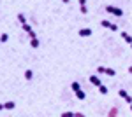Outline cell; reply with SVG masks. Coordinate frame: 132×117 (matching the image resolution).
I'll return each instance as SVG.
<instances>
[{
    "label": "cell",
    "mask_w": 132,
    "mask_h": 117,
    "mask_svg": "<svg viewBox=\"0 0 132 117\" xmlns=\"http://www.w3.org/2000/svg\"><path fill=\"white\" fill-rule=\"evenodd\" d=\"M106 10L108 12H111V14H114V16H123V10L120 9V7H116V5H106Z\"/></svg>",
    "instance_id": "obj_1"
},
{
    "label": "cell",
    "mask_w": 132,
    "mask_h": 117,
    "mask_svg": "<svg viewBox=\"0 0 132 117\" xmlns=\"http://www.w3.org/2000/svg\"><path fill=\"white\" fill-rule=\"evenodd\" d=\"M97 72H99V73H106V75H116V72H114V70L113 68H106V67H97Z\"/></svg>",
    "instance_id": "obj_2"
},
{
    "label": "cell",
    "mask_w": 132,
    "mask_h": 117,
    "mask_svg": "<svg viewBox=\"0 0 132 117\" xmlns=\"http://www.w3.org/2000/svg\"><path fill=\"white\" fill-rule=\"evenodd\" d=\"M101 25L104 26V28H109L111 31H116V30H118V26H116L114 23H109L108 19H102V21H101Z\"/></svg>",
    "instance_id": "obj_3"
},
{
    "label": "cell",
    "mask_w": 132,
    "mask_h": 117,
    "mask_svg": "<svg viewBox=\"0 0 132 117\" xmlns=\"http://www.w3.org/2000/svg\"><path fill=\"white\" fill-rule=\"evenodd\" d=\"M118 94H120V96H122L123 100H125V101L129 103V105L132 103V96L129 94V93H127V91H125V89H120V91H118Z\"/></svg>",
    "instance_id": "obj_4"
},
{
    "label": "cell",
    "mask_w": 132,
    "mask_h": 117,
    "mask_svg": "<svg viewBox=\"0 0 132 117\" xmlns=\"http://www.w3.org/2000/svg\"><path fill=\"white\" fill-rule=\"evenodd\" d=\"M90 82H92V84H93V86H97V88H101V86H102L101 79L97 77V75H90Z\"/></svg>",
    "instance_id": "obj_5"
},
{
    "label": "cell",
    "mask_w": 132,
    "mask_h": 117,
    "mask_svg": "<svg viewBox=\"0 0 132 117\" xmlns=\"http://www.w3.org/2000/svg\"><path fill=\"white\" fill-rule=\"evenodd\" d=\"M78 33H79L81 37H90V35H92V30L90 28H81Z\"/></svg>",
    "instance_id": "obj_6"
},
{
    "label": "cell",
    "mask_w": 132,
    "mask_h": 117,
    "mask_svg": "<svg viewBox=\"0 0 132 117\" xmlns=\"http://www.w3.org/2000/svg\"><path fill=\"white\" fill-rule=\"evenodd\" d=\"M79 5H81V7H79V9H81V12H83V14H86V12H88V7H86V0H79Z\"/></svg>",
    "instance_id": "obj_7"
},
{
    "label": "cell",
    "mask_w": 132,
    "mask_h": 117,
    "mask_svg": "<svg viewBox=\"0 0 132 117\" xmlns=\"http://www.w3.org/2000/svg\"><path fill=\"white\" fill-rule=\"evenodd\" d=\"M76 98H78V100H85V98H86V93H85L83 89H79V91H76Z\"/></svg>",
    "instance_id": "obj_8"
},
{
    "label": "cell",
    "mask_w": 132,
    "mask_h": 117,
    "mask_svg": "<svg viewBox=\"0 0 132 117\" xmlns=\"http://www.w3.org/2000/svg\"><path fill=\"white\" fill-rule=\"evenodd\" d=\"M122 39L125 40V42H129V44H132V37L127 33V31H122Z\"/></svg>",
    "instance_id": "obj_9"
},
{
    "label": "cell",
    "mask_w": 132,
    "mask_h": 117,
    "mask_svg": "<svg viewBox=\"0 0 132 117\" xmlns=\"http://www.w3.org/2000/svg\"><path fill=\"white\" fill-rule=\"evenodd\" d=\"M30 46L34 49H37L39 46H41V42H39V39H30Z\"/></svg>",
    "instance_id": "obj_10"
},
{
    "label": "cell",
    "mask_w": 132,
    "mask_h": 117,
    "mask_svg": "<svg viewBox=\"0 0 132 117\" xmlns=\"http://www.w3.org/2000/svg\"><path fill=\"white\" fill-rule=\"evenodd\" d=\"M4 105H5V108H7V110H12V108L16 107V103H14V101H7V103H4Z\"/></svg>",
    "instance_id": "obj_11"
},
{
    "label": "cell",
    "mask_w": 132,
    "mask_h": 117,
    "mask_svg": "<svg viewBox=\"0 0 132 117\" xmlns=\"http://www.w3.org/2000/svg\"><path fill=\"white\" fill-rule=\"evenodd\" d=\"M18 21H20L21 25H25V23H27V18H25V14H21V12H20V14H18Z\"/></svg>",
    "instance_id": "obj_12"
},
{
    "label": "cell",
    "mask_w": 132,
    "mask_h": 117,
    "mask_svg": "<svg viewBox=\"0 0 132 117\" xmlns=\"http://www.w3.org/2000/svg\"><path fill=\"white\" fill-rule=\"evenodd\" d=\"M72 91H74V93H76V91H79V89H81V86H79V82H72Z\"/></svg>",
    "instance_id": "obj_13"
},
{
    "label": "cell",
    "mask_w": 132,
    "mask_h": 117,
    "mask_svg": "<svg viewBox=\"0 0 132 117\" xmlns=\"http://www.w3.org/2000/svg\"><path fill=\"white\" fill-rule=\"evenodd\" d=\"M32 77H34V73H32V70H25V79H27V80H30Z\"/></svg>",
    "instance_id": "obj_14"
},
{
    "label": "cell",
    "mask_w": 132,
    "mask_h": 117,
    "mask_svg": "<svg viewBox=\"0 0 132 117\" xmlns=\"http://www.w3.org/2000/svg\"><path fill=\"white\" fill-rule=\"evenodd\" d=\"M116 114H118V110H116V107H113L111 110H109V115L108 117H116Z\"/></svg>",
    "instance_id": "obj_15"
},
{
    "label": "cell",
    "mask_w": 132,
    "mask_h": 117,
    "mask_svg": "<svg viewBox=\"0 0 132 117\" xmlns=\"http://www.w3.org/2000/svg\"><path fill=\"white\" fill-rule=\"evenodd\" d=\"M60 117H76V112H63Z\"/></svg>",
    "instance_id": "obj_16"
},
{
    "label": "cell",
    "mask_w": 132,
    "mask_h": 117,
    "mask_svg": "<svg viewBox=\"0 0 132 117\" xmlns=\"http://www.w3.org/2000/svg\"><path fill=\"white\" fill-rule=\"evenodd\" d=\"M7 40H9V35L7 33H2L0 35V42H7Z\"/></svg>",
    "instance_id": "obj_17"
},
{
    "label": "cell",
    "mask_w": 132,
    "mask_h": 117,
    "mask_svg": "<svg viewBox=\"0 0 132 117\" xmlns=\"http://www.w3.org/2000/svg\"><path fill=\"white\" fill-rule=\"evenodd\" d=\"M99 91H101L102 94H108V88H106V86H104V84H102L101 88H99Z\"/></svg>",
    "instance_id": "obj_18"
},
{
    "label": "cell",
    "mask_w": 132,
    "mask_h": 117,
    "mask_svg": "<svg viewBox=\"0 0 132 117\" xmlns=\"http://www.w3.org/2000/svg\"><path fill=\"white\" fill-rule=\"evenodd\" d=\"M76 117H85V114H81V112H76Z\"/></svg>",
    "instance_id": "obj_19"
},
{
    "label": "cell",
    "mask_w": 132,
    "mask_h": 117,
    "mask_svg": "<svg viewBox=\"0 0 132 117\" xmlns=\"http://www.w3.org/2000/svg\"><path fill=\"white\" fill-rule=\"evenodd\" d=\"M4 108H5V105H4V103H0V110H4Z\"/></svg>",
    "instance_id": "obj_20"
},
{
    "label": "cell",
    "mask_w": 132,
    "mask_h": 117,
    "mask_svg": "<svg viewBox=\"0 0 132 117\" xmlns=\"http://www.w3.org/2000/svg\"><path fill=\"white\" fill-rule=\"evenodd\" d=\"M62 2H63V4H69V2H71V0H62Z\"/></svg>",
    "instance_id": "obj_21"
},
{
    "label": "cell",
    "mask_w": 132,
    "mask_h": 117,
    "mask_svg": "<svg viewBox=\"0 0 132 117\" xmlns=\"http://www.w3.org/2000/svg\"><path fill=\"white\" fill-rule=\"evenodd\" d=\"M129 73H132V67H129Z\"/></svg>",
    "instance_id": "obj_22"
},
{
    "label": "cell",
    "mask_w": 132,
    "mask_h": 117,
    "mask_svg": "<svg viewBox=\"0 0 132 117\" xmlns=\"http://www.w3.org/2000/svg\"><path fill=\"white\" fill-rule=\"evenodd\" d=\"M130 110H132V103H130Z\"/></svg>",
    "instance_id": "obj_23"
},
{
    "label": "cell",
    "mask_w": 132,
    "mask_h": 117,
    "mask_svg": "<svg viewBox=\"0 0 132 117\" xmlns=\"http://www.w3.org/2000/svg\"><path fill=\"white\" fill-rule=\"evenodd\" d=\"M130 47H132V44H130Z\"/></svg>",
    "instance_id": "obj_24"
}]
</instances>
